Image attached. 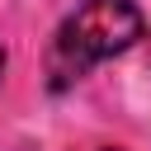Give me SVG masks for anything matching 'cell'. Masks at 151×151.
Listing matches in <instances>:
<instances>
[{
	"label": "cell",
	"instance_id": "1",
	"mask_svg": "<svg viewBox=\"0 0 151 151\" xmlns=\"http://www.w3.org/2000/svg\"><path fill=\"white\" fill-rule=\"evenodd\" d=\"M142 33H146V19L132 0H80L61 19V28L47 47L52 90H66L90 66H99L109 57H123Z\"/></svg>",
	"mask_w": 151,
	"mask_h": 151
},
{
	"label": "cell",
	"instance_id": "2",
	"mask_svg": "<svg viewBox=\"0 0 151 151\" xmlns=\"http://www.w3.org/2000/svg\"><path fill=\"white\" fill-rule=\"evenodd\" d=\"M0 76H5V47H0Z\"/></svg>",
	"mask_w": 151,
	"mask_h": 151
},
{
	"label": "cell",
	"instance_id": "3",
	"mask_svg": "<svg viewBox=\"0 0 151 151\" xmlns=\"http://www.w3.org/2000/svg\"><path fill=\"white\" fill-rule=\"evenodd\" d=\"M109 151H118V146H109Z\"/></svg>",
	"mask_w": 151,
	"mask_h": 151
}]
</instances>
